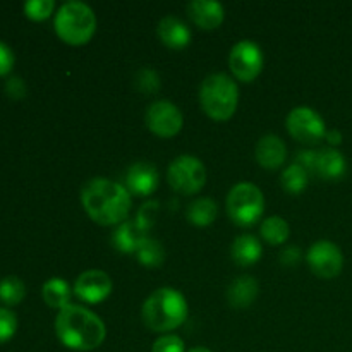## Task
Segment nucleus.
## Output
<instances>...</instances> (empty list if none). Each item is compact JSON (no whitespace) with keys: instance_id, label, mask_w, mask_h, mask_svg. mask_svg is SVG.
Here are the masks:
<instances>
[{"instance_id":"obj_1","label":"nucleus","mask_w":352,"mask_h":352,"mask_svg":"<svg viewBox=\"0 0 352 352\" xmlns=\"http://www.w3.org/2000/svg\"><path fill=\"white\" fill-rule=\"evenodd\" d=\"M81 203L100 226H120L131 212V192L126 186L107 177H93L82 186Z\"/></svg>"},{"instance_id":"obj_2","label":"nucleus","mask_w":352,"mask_h":352,"mask_svg":"<svg viewBox=\"0 0 352 352\" xmlns=\"http://www.w3.org/2000/svg\"><path fill=\"white\" fill-rule=\"evenodd\" d=\"M55 333L67 349L86 352L102 346L107 329L96 313L82 306L69 305L55 318Z\"/></svg>"},{"instance_id":"obj_3","label":"nucleus","mask_w":352,"mask_h":352,"mask_svg":"<svg viewBox=\"0 0 352 352\" xmlns=\"http://www.w3.org/2000/svg\"><path fill=\"white\" fill-rule=\"evenodd\" d=\"M188 301L174 287H160L143 302L141 316L144 325L153 332H172L188 318Z\"/></svg>"},{"instance_id":"obj_4","label":"nucleus","mask_w":352,"mask_h":352,"mask_svg":"<svg viewBox=\"0 0 352 352\" xmlns=\"http://www.w3.org/2000/svg\"><path fill=\"white\" fill-rule=\"evenodd\" d=\"M199 103L203 112L215 120H227L234 116L239 103V88L226 72H213L199 86Z\"/></svg>"},{"instance_id":"obj_5","label":"nucleus","mask_w":352,"mask_h":352,"mask_svg":"<svg viewBox=\"0 0 352 352\" xmlns=\"http://www.w3.org/2000/svg\"><path fill=\"white\" fill-rule=\"evenodd\" d=\"M55 33L69 45H85L96 31V16L91 7L79 0H69L58 7L54 21Z\"/></svg>"},{"instance_id":"obj_6","label":"nucleus","mask_w":352,"mask_h":352,"mask_svg":"<svg viewBox=\"0 0 352 352\" xmlns=\"http://www.w3.org/2000/svg\"><path fill=\"white\" fill-rule=\"evenodd\" d=\"M265 212V198L261 189L253 182H239L227 196V213L230 220L241 227H250L261 219Z\"/></svg>"},{"instance_id":"obj_7","label":"nucleus","mask_w":352,"mask_h":352,"mask_svg":"<svg viewBox=\"0 0 352 352\" xmlns=\"http://www.w3.org/2000/svg\"><path fill=\"white\" fill-rule=\"evenodd\" d=\"M167 181L182 195H195L206 184V168L199 158L181 155L168 165Z\"/></svg>"},{"instance_id":"obj_8","label":"nucleus","mask_w":352,"mask_h":352,"mask_svg":"<svg viewBox=\"0 0 352 352\" xmlns=\"http://www.w3.org/2000/svg\"><path fill=\"white\" fill-rule=\"evenodd\" d=\"M285 127L294 140L305 144H315L322 141L327 134L325 120L311 107H296L285 119Z\"/></svg>"},{"instance_id":"obj_9","label":"nucleus","mask_w":352,"mask_h":352,"mask_svg":"<svg viewBox=\"0 0 352 352\" xmlns=\"http://www.w3.org/2000/svg\"><path fill=\"white\" fill-rule=\"evenodd\" d=\"M229 67L239 81H253L263 69V50L251 40L237 41L230 48Z\"/></svg>"},{"instance_id":"obj_10","label":"nucleus","mask_w":352,"mask_h":352,"mask_svg":"<svg viewBox=\"0 0 352 352\" xmlns=\"http://www.w3.org/2000/svg\"><path fill=\"white\" fill-rule=\"evenodd\" d=\"M144 122L148 129L160 138H172L182 129L184 117L179 110L177 105H174L168 100H157L150 103L144 113Z\"/></svg>"},{"instance_id":"obj_11","label":"nucleus","mask_w":352,"mask_h":352,"mask_svg":"<svg viewBox=\"0 0 352 352\" xmlns=\"http://www.w3.org/2000/svg\"><path fill=\"white\" fill-rule=\"evenodd\" d=\"M309 268L322 278H336L344 268V254L332 241H318L311 244L306 254Z\"/></svg>"},{"instance_id":"obj_12","label":"nucleus","mask_w":352,"mask_h":352,"mask_svg":"<svg viewBox=\"0 0 352 352\" xmlns=\"http://www.w3.org/2000/svg\"><path fill=\"white\" fill-rule=\"evenodd\" d=\"M72 291L81 301L98 305L112 292V278L103 270H86L76 278Z\"/></svg>"},{"instance_id":"obj_13","label":"nucleus","mask_w":352,"mask_h":352,"mask_svg":"<svg viewBox=\"0 0 352 352\" xmlns=\"http://www.w3.org/2000/svg\"><path fill=\"white\" fill-rule=\"evenodd\" d=\"M160 184V174L151 162H136L126 174V188L131 195L150 196Z\"/></svg>"},{"instance_id":"obj_14","label":"nucleus","mask_w":352,"mask_h":352,"mask_svg":"<svg viewBox=\"0 0 352 352\" xmlns=\"http://www.w3.org/2000/svg\"><path fill=\"white\" fill-rule=\"evenodd\" d=\"M347 162L346 157L336 148H323L315 153V167L313 174L325 181H339L346 175Z\"/></svg>"},{"instance_id":"obj_15","label":"nucleus","mask_w":352,"mask_h":352,"mask_svg":"<svg viewBox=\"0 0 352 352\" xmlns=\"http://www.w3.org/2000/svg\"><path fill=\"white\" fill-rule=\"evenodd\" d=\"M254 155H256V160L261 167L275 170L280 165H284L285 158H287V146H285L284 140L278 138L277 134H265L256 143Z\"/></svg>"},{"instance_id":"obj_16","label":"nucleus","mask_w":352,"mask_h":352,"mask_svg":"<svg viewBox=\"0 0 352 352\" xmlns=\"http://www.w3.org/2000/svg\"><path fill=\"white\" fill-rule=\"evenodd\" d=\"M188 14L203 30H215L226 17L223 6L217 0H192L188 3Z\"/></svg>"},{"instance_id":"obj_17","label":"nucleus","mask_w":352,"mask_h":352,"mask_svg":"<svg viewBox=\"0 0 352 352\" xmlns=\"http://www.w3.org/2000/svg\"><path fill=\"white\" fill-rule=\"evenodd\" d=\"M157 33L160 36L162 43L170 48H184L191 41L189 26L175 16L162 17L160 23H158Z\"/></svg>"},{"instance_id":"obj_18","label":"nucleus","mask_w":352,"mask_h":352,"mask_svg":"<svg viewBox=\"0 0 352 352\" xmlns=\"http://www.w3.org/2000/svg\"><path fill=\"white\" fill-rule=\"evenodd\" d=\"M258 282L250 275H241L227 289V301L232 308H250L258 298Z\"/></svg>"},{"instance_id":"obj_19","label":"nucleus","mask_w":352,"mask_h":352,"mask_svg":"<svg viewBox=\"0 0 352 352\" xmlns=\"http://www.w3.org/2000/svg\"><path fill=\"white\" fill-rule=\"evenodd\" d=\"M146 232L138 226L134 220H126L116 229L112 236V244L120 253H136L140 250L141 243L146 239Z\"/></svg>"},{"instance_id":"obj_20","label":"nucleus","mask_w":352,"mask_h":352,"mask_svg":"<svg viewBox=\"0 0 352 352\" xmlns=\"http://www.w3.org/2000/svg\"><path fill=\"white\" fill-rule=\"evenodd\" d=\"M230 254L237 265L250 267L260 260L261 254H263V248L256 237L251 236V234H243V236L234 239L232 246H230Z\"/></svg>"},{"instance_id":"obj_21","label":"nucleus","mask_w":352,"mask_h":352,"mask_svg":"<svg viewBox=\"0 0 352 352\" xmlns=\"http://www.w3.org/2000/svg\"><path fill=\"white\" fill-rule=\"evenodd\" d=\"M72 292L74 291L71 289L69 282L60 277H54L47 280L43 284V289H41V296H43V301L47 302V306L58 309V311L71 305Z\"/></svg>"},{"instance_id":"obj_22","label":"nucleus","mask_w":352,"mask_h":352,"mask_svg":"<svg viewBox=\"0 0 352 352\" xmlns=\"http://www.w3.org/2000/svg\"><path fill=\"white\" fill-rule=\"evenodd\" d=\"M217 213H219V206H217V203L212 198L195 199L188 206V210H186L189 222L198 227L212 226L217 219Z\"/></svg>"},{"instance_id":"obj_23","label":"nucleus","mask_w":352,"mask_h":352,"mask_svg":"<svg viewBox=\"0 0 352 352\" xmlns=\"http://www.w3.org/2000/svg\"><path fill=\"white\" fill-rule=\"evenodd\" d=\"M260 234L268 244L278 246V244H284L289 239V236H291V227H289V223L282 217L274 215L268 217V219H265L261 222Z\"/></svg>"},{"instance_id":"obj_24","label":"nucleus","mask_w":352,"mask_h":352,"mask_svg":"<svg viewBox=\"0 0 352 352\" xmlns=\"http://www.w3.org/2000/svg\"><path fill=\"white\" fill-rule=\"evenodd\" d=\"M280 182L284 191L291 192V195H299V192L305 191L306 186H308L309 172L294 162V164L284 168Z\"/></svg>"},{"instance_id":"obj_25","label":"nucleus","mask_w":352,"mask_h":352,"mask_svg":"<svg viewBox=\"0 0 352 352\" xmlns=\"http://www.w3.org/2000/svg\"><path fill=\"white\" fill-rule=\"evenodd\" d=\"M136 256L140 260L141 265L148 268L160 267L165 260V250L157 239H151V237H146V239L141 243L140 250L136 251Z\"/></svg>"},{"instance_id":"obj_26","label":"nucleus","mask_w":352,"mask_h":352,"mask_svg":"<svg viewBox=\"0 0 352 352\" xmlns=\"http://www.w3.org/2000/svg\"><path fill=\"white\" fill-rule=\"evenodd\" d=\"M26 296V285L21 278L9 275L0 280V301L6 306H16Z\"/></svg>"},{"instance_id":"obj_27","label":"nucleus","mask_w":352,"mask_h":352,"mask_svg":"<svg viewBox=\"0 0 352 352\" xmlns=\"http://www.w3.org/2000/svg\"><path fill=\"white\" fill-rule=\"evenodd\" d=\"M134 85L144 95H155V93L160 89V76L155 69L151 67H141L136 72V78H134Z\"/></svg>"},{"instance_id":"obj_28","label":"nucleus","mask_w":352,"mask_h":352,"mask_svg":"<svg viewBox=\"0 0 352 352\" xmlns=\"http://www.w3.org/2000/svg\"><path fill=\"white\" fill-rule=\"evenodd\" d=\"M55 9L54 0H28L24 3V14L31 21H45L52 16Z\"/></svg>"},{"instance_id":"obj_29","label":"nucleus","mask_w":352,"mask_h":352,"mask_svg":"<svg viewBox=\"0 0 352 352\" xmlns=\"http://www.w3.org/2000/svg\"><path fill=\"white\" fill-rule=\"evenodd\" d=\"M157 215H158V201L151 199V201H146L144 205H141V208L138 210L134 222H136L144 232H148V230L155 226Z\"/></svg>"},{"instance_id":"obj_30","label":"nucleus","mask_w":352,"mask_h":352,"mask_svg":"<svg viewBox=\"0 0 352 352\" xmlns=\"http://www.w3.org/2000/svg\"><path fill=\"white\" fill-rule=\"evenodd\" d=\"M151 352H186L184 340L175 333H164L155 340Z\"/></svg>"},{"instance_id":"obj_31","label":"nucleus","mask_w":352,"mask_h":352,"mask_svg":"<svg viewBox=\"0 0 352 352\" xmlns=\"http://www.w3.org/2000/svg\"><path fill=\"white\" fill-rule=\"evenodd\" d=\"M17 330V318L10 309L0 308V344H6Z\"/></svg>"},{"instance_id":"obj_32","label":"nucleus","mask_w":352,"mask_h":352,"mask_svg":"<svg viewBox=\"0 0 352 352\" xmlns=\"http://www.w3.org/2000/svg\"><path fill=\"white\" fill-rule=\"evenodd\" d=\"M14 62H16L14 52L10 50L9 45L0 40V76L9 74L14 67Z\"/></svg>"},{"instance_id":"obj_33","label":"nucleus","mask_w":352,"mask_h":352,"mask_svg":"<svg viewBox=\"0 0 352 352\" xmlns=\"http://www.w3.org/2000/svg\"><path fill=\"white\" fill-rule=\"evenodd\" d=\"M6 91L10 98L21 100L26 96V85L21 78H10L6 85Z\"/></svg>"},{"instance_id":"obj_34","label":"nucleus","mask_w":352,"mask_h":352,"mask_svg":"<svg viewBox=\"0 0 352 352\" xmlns=\"http://www.w3.org/2000/svg\"><path fill=\"white\" fill-rule=\"evenodd\" d=\"M301 260V251L298 246H287L280 251V261L282 265H287V267H294L298 261Z\"/></svg>"},{"instance_id":"obj_35","label":"nucleus","mask_w":352,"mask_h":352,"mask_svg":"<svg viewBox=\"0 0 352 352\" xmlns=\"http://www.w3.org/2000/svg\"><path fill=\"white\" fill-rule=\"evenodd\" d=\"M325 140L329 141L330 144H333V146H337V144L342 143V133L337 129H329L325 134Z\"/></svg>"},{"instance_id":"obj_36","label":"nucleus","mask_w":352,"mask_h":352,"mask_svg":"<svg viewBox=\"0 0 352 352\" xmlns=\"http://www.w3.org/2000/svg\"><path fill=\"white\" fill-rule=\"evenodd\" d=\"M189 352H212L210 349H206V347H192Z\"/></svg>"}]
</instances>
